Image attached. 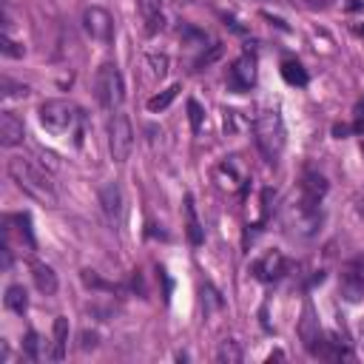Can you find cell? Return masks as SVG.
I'll return each instance as SVG.
<instances>
[{
	"label": "cell",
	"mask_w": 364,
	"mask_h": 364,
	"mask_svg": "<svg viewBox=\"0 0 364 364\" xmlns=\"http://www.w3.org/2000/svg\"><path fill=\"white\" fill-rule=\"evenodd\" d=\"M9 176H11L14 185H17L23 193H28L31 199H37V202H43V205H57V188H54L51 176H48L40 165H34L31 159H26V156H11V159H9Z\"/></svg>",
	"instance_id": "6da1fadb"
},
{
	"label": "cell",
	"mask_w": 364,
	"mask_h": 364,
	"mask_svg": "<svg viewBox=\"0 0 364 364\" xmlns=\"http://www.w3.org/2000/svg\"><path fill=\"white\" fill-rule=\"evenodd\" d=\"M253 139H256V148L262 151V156L276 165L282 148H284V122H282V114L273 111V108H264L256 119H253Z\"/></svg>",
	"instance_id": "7a4b0ae2"
},
{
	"label": "cell",
	"mask_w": 364,
	"mask_h": 364,
	"mask_svg": "<svg viewBox=\"0 0 364 364\" xmlns=\"http://www.w3.org/2000/svg\"><path fill=\"white\" fill-rule=\"evenodd\" d=\"M284 225L287 230L296 236V239H313L321 228V208H318V199H310V196H301L299 202H293L287 208V216H284Z\"/></svg>",
	"instance_id": "3957f363"
},
{
	"label": "cell",
	"mask_w": 364,
	"mask_h": 364,
	"mask_svg": "<svg viewBox=\"0 0 364 364\" xmlns=\"http://www.w3.org/2000/svg\"><path fill=\"white\" fill-rule=\"evenodd\" d=\"M94 91H97V100L105 111H114L122 105L125 100V82H122V74L114 63H102L97 68V77H94Z\"/></svg>",
	"instance_id": "277c9868"
},
{
	"label": "cell",
	"mask_w": 364,
	"mask_h": 364,
	"mask_svg": "<svg viewBox=\"0 0 364 364\" xmlns=\"http://www.w3.org/2000/svg\"><path fill=\"white\" fill-rule=\"evenodd\" d=\"M37 114H40L43 128L51 131V134H68L80 122V111L68 100H46L37 108Z\"/></svg>",
	"instance_id": "5b68a950"
},
{
	"label": "cell",
	"mask_w": 364,
	"mask_h": 364,
	"mask_svg": "<svg viewBox=\"0 0 364 364\" xmlns=\"http://www.w3.org/2000/svg\"><path fill=\"white\" fill-rule=\"evenodd\" d=\"M108 151L114 162H125L134 151V128L125 111H114L108 117Z\"/></svg>",
	"instance_id": "8992f818"
},
{
	"label": "cell",
	"mask_w": 364,
	"mask_h": 364,
	"mask_svg": "<svg viewBox=\"0 0 364 364\" xmlns=\"http://www.w3.org/2000/svg\"><path fill=\"white\" fill-rule=\"evenodd\" d=\"M338 293L353 304L364 299V250L358 256H353L350 262H344L341 279H338Z\"/></svg>",
	"instance_id": "52a82bcc"
},
{
	"label": "cell",
	"mask_w": 364,
	"mask_h": 364,
	"mask_svg": "<svg viewBox=\"0 0 364 364\" xmlns=\"http://www.w3.org/2000/svg\"><path fill=\"white\" fill-rule=\"evenodd\" d=\"M82 28H85V34H88L94 43L108 46L111 37H114V17H111L102 6H88V9L82 11Z\"/></svg>",
	"instance_id": "ba28073f"
},
{
	"label": "cell",
	"mask_w": 364,
	"mask_h": 364,
	"mask_svg": "<svg viewBox=\"0 0 364 364\" xmlns=\"http://www.w3.org/2000/svg\"><path fill=\"white\" fill-rule=\"evenodd\" d=\"M299 338H301V344H304V350H307L310 355H318V353H321L324 333H321L318 318L313 316V307H310V304H304V310H301V321H299Z\"/></svg>",
	"instance_id": "9c48e42d"
},
{
	"label": "cell",
	"mask_w": 364,
	"mask_h": 364,
	"mask_svg": "<svg viewBox=\"0 0 364 364\" xmlns=\"http://www.w3.org/2000/svg\"><path fill=\"white\" fill-rule=\"evenodd\" d=\"M26 139V125L14 111H3L0 114V145L3 148H17Z\"/></svg>",
	"instance_id": "30bf717a"
},
{
	"label": "cell",
	"mask_w": 364,
	"mask_h": 364,
	"mask_svg": "<svg viewBox=\"0 0 364 364\" xmlns=\"http://www.w3.org/2000/svg\"><path fill=\"white\" fill-rule=\"evenodd\" d=\"M100 208H102V213L111 225H117L122 219V188H119V182H105L100 188Z\"/></svg>",
	"instance_id": "8fae6325"
},
{
	"label": "cell",
	"mask_w": 364,
	"mask_h": 364,
	"mask_svg": "<svg viewBox=\"0 0 364 364\" xmlns=\"http://www.w3.org/2000/svg\"><path fill=\"white\" fill-rule=\"evenodd\" d=\"M284 270H287V262L279 250H270V253H264L262 259L253 262V273L262 282H279L284 276Z\"/></svg>",
	"instance_id": "7c38bea8"
},
{
	"label": "cell",
	"mask_w": 364,
	"mask_h": 364,
	"mask_svg": "<svg viewBox=\"0 0 364 364\" xmlns=\"http://www.w3.org/2000/svg\"><path fill=\"white\" fill-rule=\"evenodd\" d=\"M228 80H230V85L233 88H250L253 85V80H256V65H253V60L247 57V54H242L233 65H230V74H228Z\"/></svg>",
	"instance_id": "4fadbf2b"
},
{
	"label": "cell",
	"mask_w": 364,
	"mask_h": 364,
	"mask_svg": "<svg viewBox=\"0 0 364 364\" xmlns=\"http://www.w3.org/2000/svg\"><path fill=\"white\" fill-rule=\"evenodd\" d=\"M31 279H34V287L43 293V296H54L57 293V273L51 264L46 262H31Z\"/></svg>",
	"instance_id": "5bb4252c"
},
{
	"label": "cell",
	"mask_w": 364,
	"mask_h": 364,
	"mask_svg": "<svg viewBox=\"0 0 364 364\" xmlns=\"http://www.w3.org/2000/svg\"><path fill=\"white\" fill-rule=\"evenodd\" d=\"M136 6H139V14H142V23H145V31L148 34L162 31V26H165L162 0H136Z\"/></svg>",
	"instance_id": "9a60e30c"
},
{
	"label": "cell",
	"mask_w": 364,
	"mask_h": 364,
	"mask_svg": "<svg viewBox=\"0 0 364 364\" xmlns=\"http://www.w3.org/2000/svg\"><path fill=\"white\" fill-rule=\"evenodd\" d=\"M301 193L321 202V196L327 193V179L318 171H304V176H301Z\"/></svg>",
	"instance_id": "2e32d148"
},
{
	"label": "cell",
	"mask_w": 364,
	"mask_h": 364,
	"mask_svg": "<svg viewBox=\"0 0 364 364\" xmlns=\"http://www.w3.org/2000/svg\"><path fill=\"white\" fill-rule=\"evenodd\" d=\"M65 344H68V318H57L54 321V344H51V353H48V358L51 361H63V355H65Z\"/></svg>",
	"instance_id": "e0dca14e"
},
{
	"label": "cell",
	"mask_w": 364,
	"mask_h": 364,
	"mask_svg": "<svg viewBox=\"0 0 364 364\" xmlns=\"http://www.w3.org/2000/svg\"><path fill=\"white\" fill-rule=\"evenodd\" d=\"M6 307L11 313H26L28 310V296H26V287L23 284H9L6 287Z\"/></svg>",
	"instance_id": "ac0fdd59"
},
{
	"label": "cell",
	"mask_w": 364,
	"mask_h": 364,
	"mask_svg": "<svg viewBox=\"0 0 364 364\" xmlns=\"http://www.w3.org/2000/svg\"><path fill=\"white\" fill-rule=\"evenodd\" d=\"M185 219H188L185 230H188L191 245H202V225H199V219H196V208H193V199H191V196H185Z\"/></svg>",
	"instance_id": "d6986e66"
},
{
	"label": "cell",
	"mask_w": 364,
	"mask_h": 364,
	"mask_svg": "<svg viewBox=\"0 0 364 364\" xmlns=\"http://www.w3.org/2000/svg\"><path fill=\"white\" fill-rule=\"evenodd\" d=\"M321 358H350V350L344 341H338V336L324 333V344H321Z\"/></svg>",
	"instance_id": "ffe728a7"
},
{
	"label": "cell",
	"mask_w": 364,
	"mask_h": 364,
	"mask_svg": "<svg viewBox=\"0 0 364 364\" xmlns=\"http://www.w3.org/2000/svg\"><path fill=\"white\" fill-rule=\"evenodd\" d=\"M282 77H284L290 85H307V71H304L301 63H296V60H284V63H282Z\"/></svg>",
	"instance_id": "44dd1931"
},
{
	"label": "cell",
	"mask_w": 364,
	"mask_h": 364,
	"mask_svg": "<svg viewBox=\"0 0 364 364\" xmlns=\"http://www.w3.org/2000/svg\"><path fill=\"white\" fill-rule=\"evenodd\" d=\"M216 358H219L222 364H236V361H242V347H239V341L225 338V341L219 344V350H216Z\"/></svg>",
	"instance_id": "7402d4cb"
},
{
	"label": "cell",
	"mask_w": 364,
	"mask_h": 364,
	"mask_svg": "<svg viewBox=\"0 0 364 364\" xmlns=\"http://www.w3.org/2000/svg\"><path fill=\"white\" fill-rule=\"evenodd\" d=\"M179 94V85H171V88H165L162 94H156V97H151L148 100V108L151 111H162V108H168L171 105V100Z\"/></svg>",
	"instance_id": "603a6c76"
},
{
	"label": "cell",
	"mask_w": 364,
	"mask_h": 364,
	"mask_svg": "<svg viewBox=\"0 0 364 364\" xmlns=\"http://www.w3.org/2000/svg\"><path fill=\"white\" fill-rule=\"evenodd\" d=\"M0 48H3V54H6V57H23V54H26V48H23L17 40H11L9 34H3V40H0Z\"/></svg>",
	"instance_id": "cb8c5ba5"
},
{
	"label": "cell",
	"mask_w": 364,
	"mask_h": 364,
	"mask_svg": "<svg viewBox=\"0 0 364 364\" xmlns=\"http://www.w3.org/2000/svg\"><path fill=\"white\" fill-rule=\"evenodd\" d=\"M148 65L156 77H165L168 74V57L165 54H148Z\"/></svg>",
	"instance_id": "d4e9b609"
},
{
	"label": "cell",
	"mask_w": 364,
	"mask_h": 364,
	"mask_svg": "<svg viewBox=\"0 0 364 364\" xmlns=\"http://www.w3.org/2000/svg\"><path fill=\"white\" fill-rule=\"evenodd\" d=\"M3 88H6V91H3L6 97H26V94H28V88H26V85H17V82H11L9 77H3Z\"/></svg>",
	"instance_id": "484cf974"
},
{
	"label": "cell",
	"mask_w": 364,
	"mask_h": 364,
	"mask_svg": "<svg viewBox=\"0 0 364 364\" xmlns=\"http://www.w3.org/2000/svg\"><path fill=\"white\" fill-rule=\"evenodd\" d=\"M188 111H191V128L199 131V128H202V111H199V102H196V100H188Z\"/></svg>",
	"instance_id": "4316f807"
},
{
	"label": "cell",
	"mask_w": 364,
	"mask_h": 364,
	"mask_svg": "<svg viewBox=\"0 0 364 364\" xmlns=\"http://www.w3.org/2000/svg\"><path fill=\"white\" fill-rule=\"evenodd\" d=\"M80 338H82V341H80V347H82V350H94L100 336H97V333H91V330H82V336H80Z\"/></svg>",
	"instance_id": "83f0119b"
},
{
	"label": "cell",
	"mask_w": 364,
	"mask_h": 364,
	"mask_svg": "<svg viewBox=\"0 0 364 364\" xmlns=\"http://www.w3.org/2000/svg\"><path fill=\"white\" fill-rule=\"evenodd\" d=\"M26 353H28V358H37V333L34 330L26 336Z\"/></svg>",
	"instance_id": "f1b7e54d"
},
{
	"label": "cell",
	"mask_w": 364,
	"mask_h": 364,
	"mask_svg": "<svg viewBox=\"0 0 364 364\" xmlns=\"http://www.w3.org/2000/svg\"><path fill=\"white\" fill-rule=\"evenodd\" d=\"M355 131H364V100H358L355 105Z\"/></svg>",
	"instance_id": "f546056e"
},
{
	"label": "cell",
	"mask_w": 364,
	"mask_h": 364,
	"mask_svg": "<svg viewBox=\"0 0 364 364\" xmlns=\"http://www.w3.org/2000/svg\"><path fill=\"white\" fill-rule=\"evenodd\" d=\"M293 3H296V0H293ZM299 3H304V6H310V9H321V6H324L321 0H299Z\"/></svg>",
	"instance_id": "4dcf8cb0"
},
{
	"label": "cell",
	"mask_w": 364,
	"mask_h": 364,
	"mask_svg": "<svg viewBox=\"0 0 364 364\" xmlns=\"http://www.w3.org/2000/svg\"><path fill=\"white\" fill-rule=\"evenodd\" d=\"M358 338H361V347H364V318H361V324H358Z\"/></svg>",
	"instance_id": "1f68e13d"
},
{
	"label": "cell",
	"mask_w": 364,
	"mask_h": 364,
	"mask_svg": "<svg viewBox=\"0 0 364 364\" xmlns=\"http://www.w3.org/2000/svg\"><path fill=\"white\" fill-rule=\"evenodd\" d=\"M358 34H364V26H361V28H358Z\"/></svg>",
	"instance_id": "d6a6232c"
}]
</instances>
